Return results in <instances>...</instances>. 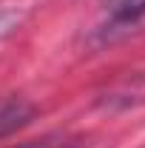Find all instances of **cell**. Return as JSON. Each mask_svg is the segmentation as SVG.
Wrapping results in <instances>:
<instances>
[{
	"mask_svg": "<svg viewBox=\"0 0 145 148\" xmlns=\"http://www.w3.org/2000/svg\"><path fill=\"white\" fill-rule=\"evenodd\" d=\"M31 117H34V108L23 97H6V100H0V137L9 134V131H14V128H23Z\"/></svg>",
	"mask_w": 145,
	"mask_h": 148,
	"instance_id": "1",
	"label": "cell"
},
{
	"mask_svg": "<svg viewBox=\"0 0 145 148\" xmlns=\"http://www.w3.org/2000/svg\"><path fill=\"white\" fill-rule=\"evenodd\" d=\"M145 14V0H108L111 23H131Z\"/></svg>",
	"mask_w": 145,
	"mask_h": 148,
	"instance_id": "2",
	"label": "cell"
},
{
	"mask_svg": "<svg viewBox=\"0 0 145 148\" xmlns=\"http://www.w3.org/2000/svg\"><path fill=\"white\" fill-rule=\"evenodd\" d=\"M14 148H77L71 143H63V140H34V143H23Z\"/></svg>",
	"mask_w": 145,
	"mask_h": 148,
	"instance_id": "3",
	"label": "cell"
},
{
	"mask_svg": "<svg viewBox=\"0 0 145 148\" xmlns=\"http://www.w3.org/2000/svg\"><path fill=\"white\" fill-rule=\"evenodd\" d=\"M14 14L12 12H6V9H0V37H6L9 32H12V26H14Z\"/></svg>",
	"mask_w": 145,
	"mask_h": 148,
	"instance_id": "4",
	"label": "cell"
}]
</instances>
